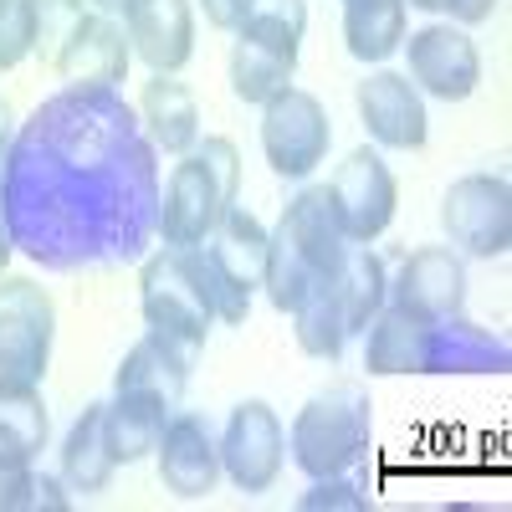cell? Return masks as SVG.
<instances>
[{
	"label": "cell",
	"mask_w": 512,
	"mask_h": 512,
	"mask_svg": "<svg viewBox=\"0 0 512 512\" xmlns=\"http://www.w3.org/2000/svg\"><path fill=\"white\" fill-rule=\"evenodd\" d=\"M236 190H241V154L231 139H205L190 154H180L169 190H164V210H159L164 241L205 246L216 221L236 205Z\"/></svg>",
	"instance_id": "obj_1"
},
{
	"label": "cell",
	"mask_w": 512,
	"mask_h": 512,
	"mask_svg": "<svg viewBox=\"0 0 512 512\" xmlns=\"http://www.w3.org/2000/svg\"><path fill=\"white\" fill-rule=\"evenodd\" d=\"M374 431V400L364 384L338 379L318 390L292 420V461L308 477H344L349 466L364 456Z\"/></svg>",
	"instance_id": "obj_2"
},
{
	"label": "cell",
	"mask_w": 512,
	"mask_h": 512,
	"mask_svg": "<svg viewBox=\"0 0 512 512\" xmlns=\"http://www.w3.org/2000/svg\"><path fill=\"white\" fill-rule=\"evenodd\" d=\"M139 308L149 333H159L164 344H175L180 354H200L216 308H210V292L200 277V256L195 246H164L159 256H149L139 272Z\"/></svg>",
	"instance_id": "obj_3"
},
{
	"label": "cell",
	"mask_w": 512,
	"mask_h": 512,
	"mask_svg": "<svg viewBox=\"0 0 512 512\" xmlns=\"http://www.w3.org/2000/svg\"><path fill=\"white\" fill-rule=\"evenodd\" d=\"M52 338H57V308L47 287L0 272V395L41 390L52 364Z\"/></svg>",
	"instance_id": "obj_4"
},
{
	"label": "cell",
	"mask_w": 512,
	"mask_h": 512,
	"mask_svg": "<svg viewBox=\"0 0 512 512\" xmlns=\"http://www.w3.org/2000/svg\"><path fill=\"white\" fill-rule=\"evenodd\" d=\"M441 226L456 256H502L512 246V190L502 175H461L441 200Z\"/></svg>",
	"instance_id": "obj_5"
},
{
	"label": "cell",
	"mask_w": 512,
	"mask_h": 512,
	"mask_svg": "<svg viewBox=\"0 0 512 512\" xmlns=\"http://www.w3.org/2000/svg\"><path fill=\"white\" fill-rule=\"evenodd\" d=\"M328 144H333V123H328V108L313 93L287 88L262 108V154L282 180L313 175L328 159Z\"/></svg>",
	"instance_id": "obj_6"
},
{
	"label": "cell",
	"mask_w": 512,
	"mask_h": 512,
	"mask_svg": "<svg viewBox=\"0 0 512 512\" xmlns=\"http://www.w3.org/2000/svg\"><path fill=\"white\" fill-rule=\"evenodd\" d=\"M405 52H410V72L405 77L420 88V98L461 103V98L477 93L482 57L472 47V36H466V26H451V21L420 26V31H410Z\"/></svg>",
	"instance_id": "obj_7"
},
{
	"label": "cell",
	"mask_w": 512,
	"mask_h": 512,
	"mask_svg": "<svg viewBox=\"0 0 512 512\" xmlns=\"http://www.w3.org/2000/svg\"><path fill=\"white\" fill-rule=\"evenodd\" d=\"M328 200H333V216L344 226L349 241H374L384 236V226L395 221V175L374 149H354L344 164L333 169L328 180Z\"/></svg>",
	"instance_id": "obj_8"
},
{
	"label": "cell",
	"mask_w": 512,
	"mask_h": 512,
	"mask_svg": "<svg viewBox=\"0 0 512 512\" xmlns=\"http://www.w3.org/2000/svg\"><path fill=\"white\" fill-rule=\"evenodd\" d=\"M221 446V472L241 487V492H267L282 472V451H287V436H282V420L267 400H241L226 420V436L216 441Z\"/></svg>",
	"instance_id": "obj_9"
},
{
	"label": "cell",
	"mask_w": 512,
	"mask_h": 512,
	"mask_svg": "<svg viewBox=\"0 0 512 512\" xmlns=\"http://www.w3.org/2000/svg\"><path fill=\"white\" fill-rule=\"evenodd\" d=\"M359 118L369 128V139L384 149H420L425 134H431V118H425V98L405 72L379 67L369 72L359 88H354Z\"/></svg>",
	"instance_id": "obj_10"
},
{
	"label": "cell",
	"mask_w": 512,
	"mask_h": 512,
	"mask_svg": "<svg viewBox=\"0 0 512 512\" xmlns=\"http://www.w3.org/2000/svg\"><path fill=\"white\" fill-rule=\"evenodd\" d=\"M154 456H159V482L185 502L210 497L216 482H221V446H216V436H210V425L190 410L169 415Z\"/></svg>",
	"instance_id": "obj_11"
},
{
	"label": "cell",
	"mask_w": 512,
	"mask_h": 512,
	"mask_svg": "<svg viewBox=\"0 0 512 512\" xmlns=\"http://www.w3.org/2000/svg\"><path fill=\"white\" fill-rule=\"evenodd\" d=\"M395 308L415 313V318H451L466 303V262L451 246H420L405 256L400 277L390 282Z\"/></svg>",
	"instance_id": "obj_12"
},
{
	"label": "cell",
	"mask_w": 512,
	"mask_h": 512,
	"mask_svg": "<svg viewBox=\"0 0 512 512\" xmlns=\"http://www.w3.org/2000/svg\"><path fill=\"white\" fill-rule=\"evenodd\" d=\"M128 57H134V47H128V31L118 16H103V11H88L72 36L62 41L57 52V72L62 82H72V88H113V82H123L128 72Z\"/></svg>",
	"instance_id": "obj_13"
},
{
	"label": "cell",
	"mask_w": 512,
	"mask_h": 512,
	"mask_svg": "<svg viewBox=\"0 0 512 512\" xmlns=\"http://www.w3.org/2000/svg\"><path fill=\"white\" fill-rule=\"evenodd\" d=\"M134 57L154 72H180L195 52V11L190 0H128L118 16Z\"/></svg>",
	"instance_id": "obj_14"
},
{
	"label": "cell",
	"mask_w": 512,
	"mask_h": 512,
	"mask_svg": "<svg viewBox=\"0 0 512 512\" xmlns=\"http://www.w3.org/2000/svg\"><path fill=\"white\" fill-rule=\"evenodd\" d=\"M364 333L369 374H431V318H415L390 303L364 323Z\"/></svg>",
	"instance_id": "obj_15"
},
{
	"label": "cell",
	"mask_w": 512,
	"mask_h": 512,
	"mask_svg": "<svg viewBox=\"0 0 512 512\" xmlns=\"http://www.w3.org/2000/svg\"><path fill=\"white\" fill-rule=\"evenodd\" d=\"M282 231L292 236V246L313 262L318 277H333L338 262H344V226H338L333 216V200H328V185H308V190H297V200L282 210Z\"/></svg>",
	"instance_id": "obj_16"
},
{
	"label": "cell",
	"mask_w": 512,
	"mask_h": 512,
	"mask_svg": "<svg viewBox=\"0 0 512 512\" xmlns=\"http://www.w3.org/2000/svg\"><path fill=\"white\" fill-rule=\"evenodd\" d=\"M169 415H175V405H164L159 395H144V390H113V400H103L113 461L128 466V461L154 456V446H159V436H164Z\"/></svg>",
	"instance_id": "obj_17"
},
{
	"label": "cell",
	"mask_w": 512,
	"mask_h": 512,
	"mask_svg": "<svg viewBox=\"0 0 512 512\" xmlns=\"http://www.w3.org/2000/svg\"><path fill=\"white\" fill-rule=\"evenodd\" d=\"M139 108H144V123H149L159 149L190 154L200 144V103H195V93L185 88V82H175V72H154L144 82Z\"/></svg>",
	"instance_id": "obj_18"
},
{
	"label": "cell",
	"mask_w": 512,
	"mask_h": 512,
	"mask_svg": "<svg viewBox=\"0 0 512 512\" xmlns=\"http://www.w3.org/2000/svg\"><path fill=\"white\" fill-rule=\"evenodd\" d=\"M507 344L487 328L466 323L461 313L431 323V374H502Z\"/></svg>",
	"instance_id": "obj_19"
},
{
	"label": "cell",
	"mask_w": 512,
	"mask_h": 512,
	"mask_svg": "<svg viewBox=\"0 0 512 512\" xmlns=\"http://www.w3.org/2000/svg\"><path fill=\"white\" fill-rule=\"evenodd\" d=\"M210 246H205V256L216 262L236 287H262V267H267V226L251 216V210H241V205H231L226 216L216 221V231L205 236Z\"/></svg>",
	"instance_id": "obj_20"
},
{
	"label": "cell",
	"mask_w": 512,
	"mask_h": 512,
	"mask_svg": "<svg viewBox=\"0 0 512 512\" xmlns=\"http://www.w3.org/2000/svg\"><path fill=\"white\" fill-rule=\"evenodd\" d=\"M118 472V461H113V446H108V420H103V400L88 405L77 420H72V431L62 441V482L72 492H103Z\"/></svg>",
	"instance_id": "obj_21"
},
{
	"label": "cell",
	"mask_w": 512,
	"mask_h": 512,
	"mask_svg": "<svg viewBox=\"0 0 512 512\" xmlns=\"http://www.w3.org/2000/svg\"><path fill=\"white\" fill-rule=\"evenodd\" d=\"M190 364H195V359H190V354H180L175 344H164L159 333H144L139 344L123 354L113 390H144V395H159L164 405H180Z\"/></svg>",
	"instance_id": "obj_22"
},
{
	"label": "cell",
	"mask_w": 512,
	"mask_h": 512,
	"mask_svg": "<svg viewBox=\"0 0 512 512\" xmlns=\"http://www.w3.org/2000/svg\"><path fill=\"white\" fill-rule=\"evenodd\" d=\"M292 333H297V349L308 359H338L349 344V328H344V303H338V282L333 277H318L308 287V297L292 308Z\"/></svg>",
	"instance_id": "obj_23"
},
{
	"label": "cell",
	"mask_w": 512,
	"mask_h": 512,
	"mask_svg": "<svg viewBox=\"0 0 512 512\" xmlns=\"http://www.w3.org/2000/svg\"><path fill=\"white\" fill-rule=\"evenodd\" d=\"M333 282H338V303H344V328H349V333H359V328L384 308V297H390L384 262H379L364 241H349V246H344V262H338Z\"/></svg>",
	"instance_id": "obj_24"
},
{
	"label": "cell",
	"mask_w": 512,
	"mask_h": 512,
	"mask_svg": "<svg viewBox=\"0 0 512 512\" xmlns=\"http://www.w3.org/2000/svg\"><path fill=\"white\" fill-rule=\"evenodd\" d=\"M405 0H344V47L359 62H384L405 41Z\"/></svg>",
	"instance_id": "obj_25"
},
{
	"label": "cell",
	"mask_w": 512,
	"mask_h": 512,
	"mask_svg": "<svg viewBox=\"0 0 512 512\" xmlns=\"http://www.w3.org/2000/svg\"><path fill=\"white\" fill-rule=\"evenodd\" d=\"M308 31V6L303 0H246V11L236 21V36L256 41L287 62H297V41Z\"/></svg>",
	"instance_id": "obj_26"
},
{
	"label": "cell",
	"mask_w": 512,
	"mask_h": 512,
	"mask_svg": "<svg viewBox=\"0 0 512 512\" xmlns=\"http://www.w3.org/2000/svg\"><path fill=\"white\" fill-rule=\"evenodd\" d=\"M292 72L297 62L267 52V47H256V41L236 36V47H231V88L241 103H256V108H267L277 93L292 88Z\"/></svg>",
	"instance_id": "obj_27"
},
{
	"label": "cell",
	"mask_w": 512,
	"mask_h": 512,
	"mask_svg": "<svg viewBox=\"0 0 512 512\" xmlns=\"http://www.w3.org/2000/svg\"><path fill=\"white\" fill-rule=\"evenodd\" d=\"M47 446V405L41 390L0 395V461L6 466H31Z\"/></svg>",
	"instance_id": "obj_28"
},
{
	"label": "cell",
	"mask_w": 512,
	"mask_h": 512,
	"mask_svg": "<svg viewBox=\"0 0 512 512\" xmlns=\"http://www.w3.org/2000/svg\"><path fill=\"white\" fill-rule=\"evenodd\" d=\"M313 282H318L313 262H308V256L292 246V236L277 226V231H272V241H267V267H262L267 303H272L277 313H292V308L308 297V287H313Z\"/></svg>",
	"instance_id": "obj_29"
},
{
	"label": "cell",
	"mask_w": 512,
	"mask_h": 512,
	"mask_svg": "<svg viewBox=\"0 0 512 512\" xmlns=\"http://www.w3.org/2000/svg\"><path fill=\"white\" fill-rule=\"evenodd\" d=\"M67 507L72 497L62 492L57 477L0 461V512H67Z\"/></svg>",
	"instance_id": "obj_30"
},
{
	"label": "cell",
	"mask_w": 512,
	"mask_h": 512,
	"mask_svg": "<svg viewBox=\"0 0 512 512\" xmlns=\"http://www.w3.org/2000/svg\"><path fill=\"white\" fill-rule=\"evenodd\" d=\"M21 6H26V21H31V52H41V62H57L72 26L88 16L82 0H21Z\"/></svg>",
	"instance_id": "obj_31"
},
{
	"label": "cell",
	"mask_w": 512,
	"mask_h": 512,
	"mask_svg": "<svg viewBox=\"0 0 512 512\" xmlns=\"http://www.w3.org/2000/svg\"><path fill=\"white\" fill-rule=\"evenodd\" d=\"M369 497L354 492L344 477H313V487L297 497V512H364Z\"/></svg>",
	"instance_id": "obj_32"
},
{
	"label": "cell",
	"mask_w": 512,
	"mask_h": 512,
	"mask_svg": "<svg viewBox=\"0 0 512 512\" xmlns=\"http://www.w3.org/2000/svg\"><path fill=\"white\" fill-rule=\"evenodd\" d=\"M31 57V21L21 0H0V72Z\"/></svg>",
	"instance_id": "obj_33"
},
{
	"label": "cell",
	"mask_w": 512,
	"mask_h": 512,
	"mask_svg": "<svg viewBox=\"0 0 512 512\" xmlns=\"http://www.w3.org/2000/svg\"><path fill=\"white\" fill-rule=\"evenodd\" d=\"M200 6H205V21H210V26L236 31V21H241V11H246V0H200Z\"/></svg>",
	"instance_id": "obj_34"
},
{
	"label": "cell",
	"mask_w": 512,
	"mask_h": 512,
	"mask_svg": "<svg viewBox=\"0 0 512 512\" xmlns=\"http://www.w3.org/2000/svg\"><path fill=\"white\" fill-rule=\"evenodd\" d=\"M502 6V0H456V26H482V21H492V11Z\"/></svg>",
	"instance_id": "obj_35"
},
{
	"label": "cell",
	"mask_w": 512,
	"mask_h": 512,
	"mask_svg": "<svg viewBox=\"0 0 512 512\" xmlns=\"http://www.w3.org/2000/svg\"><path fill=\"white\" fill-rule=\"evenodd\" d=\"M405 6H415V11H431V16H441V11H456V0H405Z\"/></svg>",
	"instance_id": "obj_36"
},
{
	"label": "cell",
	"mask_w": 512,
	"mask_h": 512,
	"mask_svg": "<svg viewBox=\"0 0 512 512\" xmlns=\"http://www.w3.org/2000/svg\"><path fill=\"white\" fill-rule=\"evenodd\" d=\"M93 6H98L103 16H123V11H128V0H93Z\"/></svg>",
	"instance_id": "obj_37"
},
{
	"label": "cell",
	"mask_w": 512,
	"mask_h": 512,
	"mask_svg": "<svg viewBox=\"0 0 512 512\" xmlns=\"http://www.w3.org/2000/svg\"><path fill=\"white\" fill-rule=\"evenodd\" d=\"M6 262H11V241H6V226H0V272H6Z\"/></svg>",
	"instance_id": "obj_38"
},
{
	"label": "cell",
	"mask_w": 512,
	"mask_h": 512,
	"mask_svg": "<svg viewBox=\"0 0 512 512\" xmlns=\"http://www.w3.org/2000/svg\"><path fill=\"white\" fill-rule=\"evenodd\" d=\"M0 149H6V118H0Z\"/></svg>",
	"instance_id": "obj_39"
}]
</instances>
